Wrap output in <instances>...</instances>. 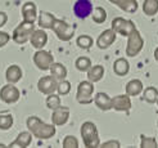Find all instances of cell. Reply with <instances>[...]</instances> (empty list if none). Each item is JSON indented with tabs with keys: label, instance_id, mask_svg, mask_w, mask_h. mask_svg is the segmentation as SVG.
<instances>
[{
	"label": "cell",
	"instance_id": "1",
	"mask_svg": "<svg viewBox=\"0 0 158 148\" xmlns=\"http://www.w3.org/2000/svg\"><path fill=\"white\" fill-rule=\"evenodd\" d=\"M26 124H27V129L37 139H50L55 134L54 124H45L37 116H30Z\"/></svg>",
	"mask_w": 158,
	"mask_h": 148
},
{
	"label": "cell",
	"instance_id": "2",
	"mask_svg": "<svg viewBox=\"0 0 158 148\" xmlns=\"http://www.w3.org/2000/svg\"><path fill=\"white\" fill-rule=\"evenodd\" d=\"M81 137L85 147L88 148H97L100 147V139L98 134V129L95 124L91 121H85L81 126Z\"/></svg>",
	"mask_w": 158,
	"mask_h": 148
},
{
	"label": "cell",
	"instance_id": "3",
	"mask_svg": "<svg viewBox=\"0 0 158 148\" xmlns=\"http://www.w3.org/2000/svg\"><path fill=\"white\" fill-rule=\"evenodd\" d=\"M34 31H35V25L32 22L23 21L22 23H19V25L14 28L12 39L14 40V43L23 45L31 39V35L34 34Z\"/></svg>",
	"mask_w": 158,
	"mask_h": 148
},
{
	"label": "cell",
	"instance_id": "4",
	"mask_svg": "<svg viewBox=\"0 0 158 148\" xmlns=\"http://www.w3.org/2000/svg\"><path fill=\"white\" fill-rule=\"evenodd\" d=\"M127 46H126V56L127 57H135L141 52L144 46V39L141 37L140 32L135 28L132 32L127 36Z\"/></svg>",
	"mask_w": 158,
	"mask_h": 148
},
{
	"label": "cell",
	"instance_id": "5",
	"mask_svg": "<svg viewBox=\"0 0 158 148\" xmlns=\"http://www.w3.org/2000/svg\"><path fill=\"white\" fill-rule=\"evenodd\" d=\"M52 30L54 31L55 35H57L58 39L62 41H68L75 35V30L72 28V26L68 25L66 21H62V19H58V18L55 19Z\"/></svg>",
	"mask_w": 158,
	"mask_h": 148
},
{
	"label": "cell",
	"instance_id": "6",
	"mask_svg": "<svg viewBox=\"0 0 158 148\" xmlns=\"http://www.w3.org/2000/svg\"><path fill=\"white\" fill-rule=\"evenodd\" d=\"M94 85L91 81H81L77 87L76 100L81 104H89L93 102Z\"/></svg>",
	"mask_w": 158,
	"mask_h": 148
},
{
	"label": "cell",
	"instance_id": "7",
	"mask_svg": "<svg viewBox=\"0 0 158 148\" xmlns=\"http://www.w3.org/2000/svg\"><path fill=\"white\" fill-rule=\"evenodd\" d=\"M112 28L117 34H120L122 36H129L135 30V25L130 19H123L121 17H117L112 21Z\"/></svg>",
	"mask_w": 158,
	"mask_h": 148
},
{
	"label": "cell",
	"instance_id": "8",
	"mask_svg": "<svg viewBox=\"0 0 158 148\" xmlns=\"http://www.w3.org/2000/svg\"><path fill=\"white\" fill-rule=\"evenodd\" d=\"M21 97V93L19 90L14 87L13 84H6L4 87L0 89V99L5 103H15L18 102V99Z\"/></svg>",
	"mask_w": 158,
	"mask_h": 148
},
{
	"label": "cell",
	"instance_id": "9",
	"mask_svg": "<svg viewBox=\"0 0 158 148\" xmlns=\"http://www.w3.org/2000/svg\"><path fill=\"white\" fill-rule=\"evenodd\" d=\"M34 63L36 65L37 68H40L41 71L49 70L50 66L54 63L52 53L46 52V50H37L34 56Z\"/></svg>",
	"mask_w": 158,
	"mask_h": 148
},
{
	"label": "cell",
	"instance_id": "10",
	"mask_svg": "<svg viewBox=\"0 0 158 148\" xmlns=\"http://www.w3.org/2000/svg\"><path fill=\"white\" fill-rule=\"evenodd\" d=\"M57 87H58V80L52 75L41 77L37 82V89L43 94H52V93L57 90Z\"/></svg>",
	"mask_w": 158,
	"mask_h": 148
},
{
	"label": "cell",
	"instance_id": "11",
	"mask_svg": "<svg viewBox=\"0 0 158 148\" xmlns=\"http://www.w3.org/2000/svg\"><path fill=\"white\" fill-rule=\"evenodd\" d=\"M73 13L76 17L85 19L90 14H93V3L90 0H77L73 5Z\"/></svg>",
	"mask_w": 158,
	"mask_h": 148
},
{
	"label": "cell",
	"instance_id": "12",
	"mask_svg": "<svg viewBox=\"0 0 158 148\" xmlns=\"http://www.w3.org/2000/svg\"><path fill=\"white\" fill-rule=\"evenodd\" d=\"M116 41V31L113 28H108L103 31L97 39V45L99 49H107Z\"/></svg>",
	"mask_w": 158,
	"mask_h": 148
},
{
	"label": "cell",
	"instance_id": "13",
	"mask_svg": "<svg viewBox=\"0 0 158 148\" xmlns=\"http://www.w3.org/2000/svg\"><path fill=\"white\" fill-rule=\"evenodd\" d=\"M69 117V108L64 106H59L58 108L53 110L52 113V124L54 125H64Z\"/></svg>",
	"mask_w": 158,
	"mask_h": 148
},
{
	"label": "cell",
	"instance_id": "14",
	"mask_svg": "<svg viewBox=\"0 0 158 148\" xmlns=\"http://www.w3.org/2000/svg\"><path fill=\"white\" fill-rule=\"evenodd\" d=\"M112 108L116 111H123L127 112L131 108V100L130 95L127 94H122V95H116L112 98Z\"/></svg>",
	"mask_w": 158,
	"mask_h": 148
},
{
	"label": "cell",
	"instance_id": "15",
	"mask_svg": "<svg viewBox=\"0 0 158 148\" xmlns=\"http://www.w3.org/2000/svg\"><path fill=\"white\" fill-rule=\"evenodd\" d=\"M32 142V133L31 131H22L14 139V142L9 144V148H27Z\"/></svg>",
	"mask_w": 158,
	"mask_h": 148
},
{
	"label": "cell",
	"instance_id": "16",
	"mask_svg": "<svg viewBox=\"0 0 158 148\" xmlns=\"http://www.w3.org/2000/svg\"><path fill=\"white\" fill-rule=\"evenodd\" d=\"M22 17L27 22H35L37 19V9L36 4L32 2H27L22 5Z\"/></svg>",
	"mask_w": 158,
	"mask_h": 148
},
{
	"label": "cell",
	"instance_id": "17",
	"mask_svg": "<svg viewBox=\"0 0 158 148\" xmlns=\"http://www.w3.org/2000/svg\"><path fill=\"white\" fill-rule=\"evenodd\" d=\"M30 41H31V44H32L34 48L43 49L46 45V41H48V35H46V32L44 30H35L34 34L31 35Z\"/></svg>",
	"mask_w": 158,
	"mask_h": 148
},
{
	"label": "cell",
	"instance_id": "18",
	"mask_svg": "<svg viewBox=\"0 0 158 148\" xmlns=\"http://www.w3.org/2000/svg\"><path fill=\"white\" fill-rule=\"evenodd\" d=\"M94 102H95L97 107L100 108L102 111H108L112 108V98H109L108 94L106 93H97L95 98H94Z\"/></svg>",
	"mask_w": 158,
	"mask_h": 148
},
{
	"label": "cell",
	"instance_id": "19",
	"mask_svg": "<svg viewBox=\"0 0 158 148\" xmlns=\"http://www.w3.org/2000/svg\"><path fill=\"white\" fill-rule=\"evenodd\" d=\"M22 77V70L19 66L17 65H12L6 68V72H5V79L10 84H15L21 80Z\"/></svg>",
	"mask_w": 158,
	"mask_h": 148
},
{
	"label": "cell",
	"instance_id": "20",
	"mask_svg": "<svg viewBox=\"0 0 158 148\" xmlns=\"http://www.w3.org/2000/svg\"><path fill=\"white\" fill-rule=\"evenodd\" d=\"M49 71H50V75L53 77H55L58 81L64 80L67 77V68L62 63H53L49 68Z\"/></svg>",
	"mask_w": 158,
	"mask_h": 148
},
{
	"label": "cell",
	"instance_id": "21",
	"mask_svg": "<svg viewBox=\"0 0 158 148\" xmlns=\"http://www.w3.org/2000/svg\"><path fill=\"white\" fill-rule=\"evenodd\" d=\"M113 71L118 76H126L130 71V65L129 62L123 58H118L113 63Z\"/></svg>",
	"mask_w": 158,
	"mask_h": 148
},
{
	"label": "cell",
	"instance_id": "22",
	"mask_svg": "<svg viewBox=\"0 0 158 148\" xmlns=\"http://www.w3.org/2000/svg\"><path fill=\"white\" fill-rule=\"evenodd\" d=\"M143 91V84L140 80L134 79L126 84V94L130 97H136Z\"/></svg>",
	"mask_w": 158,
	"mask_h": 148
},
{
	"label": "cell",
	"instance_id": "23",
	"mask_svg": "<svg viewBox=\"0 0 158 148\" xmlns=\"http://www.w3.org/2000/svg\"><path fill=\"white\" fill-rule=\"evenodd\" d=\"M103 76H104V67L100 66V65L90 67L89 71H88V80L91 81V82L100 81Z\"/></svg>",
	"mask_w": 158,
	"mask_h": 148
},
{
	"label": "cell",
	"instance_id": "24",
	"mask_svg": "<svg viewBox=\"0 0 158 148\" xmlns=\"http://www.w3.org/2000/svg\"><path fill=\"white\" fill-rule=\"evenodd\" d=\"M55 19L57 18H55L52 13L41 12L40 15H39V26H40L41 28H52Z\"/></svg>",
	"mask_w": 158,
	"mask_h": 148
},
{
	"label": "cell",
	"instance_id": "25",
	"mask_svg": "<svg viewBox=\"0 0 158 148\" xmlns=\"http://www.w3.org/2000/svg\"><path fill=\"white\" fill-rule=\"evenodd\" d=\"M143 12L152 17V15L158 13V0H144L143 4Z\"/></svg>",
	"mask_w": 158,
	"mask_h": 148
},
{
	"label": "cell",
	"instance_id": "26",
	"mask_svg": "<svg viewBox=\"0 0 158 148\" xmlns=\"http://www.w3.org/2000/svg\"><path fill=\"white\" fill-rule=\"evenodd\" d=\"M143 100L148 103H157L158 100V89L154 87H149L145 90H143Z\"/></svg>",
	"mask_w": 158,
	"mask_h": 148
},
{
	"label": "cell",
	"instance_id": "27",
	"mask_svg": "<svg viewBox=\"0 0 158 148\" xmlns=\"http://www.w3.org/2000/svg\"><path fill=\"white\" fill-rule=\"evenodd\" d=\"M120 9L127 13H135L138 11V2L136 0H121L120 4L117 5Z\"/></svg>",
	"mask_w": 158,
	"mask_h": 148
},
{
	"label": "cell",
	"instance_id": "28",
	"mask_svg": "<svg viewBox=\"0 0 158 148\" xmlns=\"http://www.w3.org/2000/svg\"><path fill=\"white\" fill-rule=\"evenodd\" d=\"M76 68L78 71L85 72V71H89V68L91 67V61L88 57H78L76 59V63H75Z\"/></svg>",
	"mask_w": 158,
	"mask_h": 148
},
{
	"label": "cell",
	"instance_id": "29",
	"mask_svg": "<svg viewBox=\"0 0 158 148\" xmlns=\"http://www.w3.org/2000/svg\"><path fill=\"white\" fill-rule=\"evenodd\" d=\"M107 19V12L104 11V8L97 6L93 12V21L95 23H103Z\"/></svg>",
	"mask_w": 158,
	"mask_h": 148
},
{
	"label": "cell",
	"instance_id": "30",
	"mask_svg": "<svg viewBox=\"0 0 158 148\" xmlns=\"http://www.w3.org/2000/svg\"><path fill=\"white\" fill-rule=\"evenodd\" d=\"M76 44H77V46H80L81 49H90L93 46V39L89 35H81L77 37Z\"/></svg>",
	"mask_w": 158,
	"mask_h": 148
},
{
	"label": "cell",
	"instance_id": "31",
	"mask_svg": "<svg viewBox=\"0 0 158 148\" xmlns=\"http://www.w3.org/2000/svg\"><path fill=\"white\" fill-rule=\"evenodd\" d=\"M13 125V116L10 113L0 115V130H9Z\"/></svg>",
	"mask_w": 158,
	"mask_h": 148
},
{
	"label": "cell",
	"instance_id": "32",
	"mask_svg": "<svg viewBox=\"0 0 158 148\" xmlns=\"http://www.w3.org/2000/svg\"><path fill=\"white\" fill-rule=\"evenodd\" d=\"M46 106L50 110H55V108H58L60 106V99H59V95L57 94H48V98H46Z\"/></svg>",
	"mask_w": 158,
	"mask_h": 148
},
{
	"label": "cell",
	"instance_id": "33",
	"mask_svg": "<svg viewBox=\"0 0 158 148\" xmlns=\"http://www.w3.org/2000/svg\"><path fill=\"white\" fill-rule=\"evenodd\" d=\"M71 90V82L67 81L66 79L62 80V81H58V87H57V91L59 95H67Z\"/></svg>",
	"mask_w": 158,
	"mask_h": 148
},
{
	"label": "cell",
	"instance_id": "34",
	"mask_svg": "<svg viewBox=\"0 0 158 148\" xmlns=\"http://www.w3.org/2000/svg\"><path fill=\"white\" fill-rule=\"evenodd\" d=\"M141 148H157V141L154 138H148V137H143L141 135V143H140Z\"/></svg>",
	"mask_w": 158,
	"mask_h": 148
},
{
	"label": "cell",
	"instance_id": "35",
	"mask_svg": "<svg viewBox=\"0 0 158 148\" xmlns=\"http://www.w3.org/2000/svg\"><path fill=\"white\" fill-rule=\"evenodd\" d=\"M63 148H78L77 139L72 135H67L63 141Z\"/></svg>",
	"mask_w": 158,
	"mask_h": 148
},
{
	"label": "cell",
	"instance_id": "36",
	"mask_svg": "<svg viewBox=\"0 0 158 148\" xmlns=\"http://www.w3.org/2000/svg\"><path fill=\"white\" fill-rule=\"evenodd\" d=\"M9 40H10L9 34H6V32H3V31H0V48H2V46H4V45H6Z\"/></svg>",
	"mask_w": 158,
	"mask_h": 148
},
{
	"label": "cell",
	"instance_id": "37",
	"mask_svg": "<svg viewBox=\"0 0 158 148\" xmlns=\"http://www.w3.org/2000/svg\"><path fill=\"white\" fill-rule=\"evenodd\" d=\"M100 147L102 148H120L121 144H120V142H118V141H108V142L103 143Z\"/></svg>",
	"mask_w": 158,
	"mask_h": 148
},
{
	"label": "cell",
	"instance_id": "38",
	"mask_svg": "<svg viewBox=\"0 0 158 148\" xmlns=\"http://www.w3.org/2000/svg\"><path fill=\"white\" fill-rule=\"evenodd\" d=\"M6 21H8V15H6V13L0 12V27H3L5 23H6Z\"/></svg>",
	"mask_w": 158,
	"mask_h": 148
},
{
	"label": "cell",
	"instance_id": "39",
	"mask_svg": "<svg viewBox=\"0 0 158 148\" xmlns=\"http://www.w3.org/2000/svg\"><path fill=\"white\" fill-rule=\"evenodd\" d=\"M108 2H109V3H112V4H116V5H118V4H120V2H121V0H108Z\"/></svg>",
	"mask_w": 158,
	"mask_h": 148
},
{
	"label": "cell",
	"instance_id": "40",
	"mask_svg": "<svg viewBox=\"0 0 158 148\" xmlns=\"http://www.w3.org/2000/svg\"><path fill=\"white\" fill-rule=\"evenodd\" d=\"M154 58H156V61L158 62V48L154 50Z\"/></svg>",
	"mask_w": 158,
	"mask_h": 148
},
{
	"label": "cell",
	"instance_id": "41",
	"mask_svg": "<svg viewBox=\"0 0 158 148\" xmlns=\"http://www.w3.org/2000/svg\"><path fill=\"white\" fill-rule=\"evenodd\" d=\"M157 104H158V100H157Z\"/></svg>",
	"mask_w": 158,
	"mask_h": 148
}]
</instances>
